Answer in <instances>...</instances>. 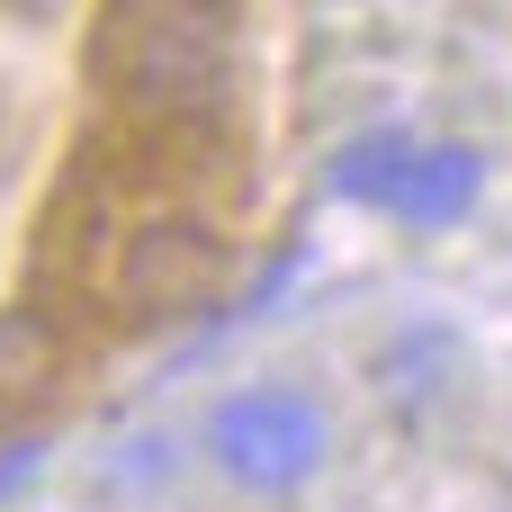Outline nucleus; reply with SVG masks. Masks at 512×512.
Segmentation results:
<instances>
[{
	"label": "nucleus",
	"mask_w": 512,
	"mask_h": 512,
	"mask_svg": "<svg viewBox=\"0 0 512 512\" xmlns=\"http://www.w3.org/2000/svg\"><path fill=\"white\" fill-rule=\"evenodd\" d=\"M36 378H54V333H45L36 315H9V324H0V396L36 387Z\"/></svg>",
	"instance_id": "423d86ee"
},
{
	"label": "nucleus",
	"mask_w": 512,
	"mask_h": 512,
	"mask_svg": "<svg viewBox=\"0 0 512 512\" xmlns=\"http://www.w3.org/2000/svg\"><path fill=\"white\" fill-rule=\"evenodd\" d=\"M324 450H333V423H324V405L306 396V387H234V396H216V414H207V459H216V477H234L243 495H297L315 468H324Z\"/></svg>",
	"instance_id": "f03ea898"
},
{
	"label": "nucleus",
	"mask_w": 512,
	"mask_h": 512,
	"mask_svg": "<svg viewBox=\"0 0 512 512\" xmlns=\"http://www.w3.org/2000/svg\"><path fill=\"white\" fill-rule=\"evenodd\" d=\"M243 0H99L90 72L135 117H216L234 90Z\"/></svg>",
	"instance_id": "f257e3e1"
},
{
	"label": "nucleus",
	"mask_w": 512,
	"mask_h": 512,
	"mask_svg": "<svg viewBox=\"0 0 512 512\" xmlns=\"http://www.w3.org/2000/svg\"><path fill=\"white\" fill-rule=\"evenodd\" d=\"M477 198H486V153H477V144H459V135H423V162H414V180H405L396 225L441 234V225L477 216Z\"/></svg>",
	"instance_id": "20e7f679"
},
{
	"label": "nucleus",
	"mask_w": 512,
	"mask_h": 512,
	"mask_svg": "<svg viewBox=\"0 0 512 512\" xmlns=\"http://www.w3.org/2000/svg\"><path fill=\"white\" fill-rule=\"evenodd\" d=\"M414 162H423V135H405V126H369V135H351V144L333 153V189H342L351 207L396 216V207H405Z\"/></svg>",
	"instance_id": "39448f33"
},
{
	"label": "nucleus",
	"mask_w": 512,
	"mask_h": 512,
	"mask_svg": "<svg viewBox=\"0 0 512 512\" xmlns=\"http://www.w3.org/2000/svg\"><path fill=\"white\" fill-rule=\"evenodd\" d=\"M225 270V234L171 216V225H135L126 252H117V297L135 315H171V306H198Z\"/></svg>",
	"instance_id": "7ed1b4c3"
}]
</instances>
